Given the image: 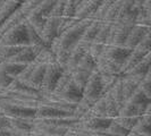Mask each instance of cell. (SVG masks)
I'll list each match as a JSON object with an SVG mask.
<instances>
[{"label":"cell","instance_id":"7","mask_svg":"<svg viewBox=\"0 0 151 136\" xmlns=\"http://www.w3.org/2000/svg\"><path fill=\"white\" fill-rule=\"evenodd\" d=\"M52 93H55L61 100L66 101L68 103H73V105H77L81 101L82 97H83V91H82V89H80L73 82V79H70L60 91L52 92Z\"/></svg>","mask_w":151,"mask_h":136},{"label":"cell","instance_id":"19","mask_svg":"<svg viewBox=\"0 0 151 136\" xmlns=\"http://www.w3.org/2000/svg\"><path fill=\"white\" fill-rule=\"evenodd\" d=\"M114 101L116 102L117 107L121 109L122 107L124 106V103L126 102L125 98H124V93H123V85H122V78L119 77V79L116 82V84L114 85L110 90L107 92Z\"/></svg>","mask_w":151,"mask_h":136},{"label":"cell","instance_id":"13","mask_svg":"<svg viewBox=\"0 0 151 136\" xmlns=\"http://www.w3.org/2000/svg\"><path fill=\"white\" fill-rule=\"evenodd\" d=\"M47 65L48 64L40 62L37 59H34L32 73H31V75L29 76V78H27V81L25 83L29 84L30 86L37 89V90L41 91V85H42V81H43V76H45V70Z\"/></svg>","mask_w":151,"mask_h":136},{"label":"cell","instance_id":"22","mask_svg":"<svg viewBox=\"0 0 151 136\" xmlns=\"http://www.w3.org/2000/svg\"><path fill=\"white\" fill-rule=\"evenodd\" d=\"M99 74H100V78H101V83H102L105 94L113 87L121 77L119 75H115V74H105V73H99Z\"/></svg>","mask_w":151,"mask_h":136},{"label":"cell","instance_id":"25","mask_svg":"<svg viewBox=\"0 0 151 136\" xmlns=\"http://www.w3.org/2000/svg\"><path fill=\"white\" fill-rule=\"evenodd\" d=\"M137 90H140L142 93H144L147 97L151 98V73H149V74L139 83Z\"/></svg>","mask_w":151,"mask_h":136},{"label":"cell","instance_id":"9","mask_svg":"<svg viewBox=\"0 0 151 136\" xmlns=\"http://www.w3.org/2000/svg\"><path fill=\"white\" fill-rule=\"evenodd\" d=\"M132 49H129L126 47H118V45H109L105 49V51L101 53L107 57L110 61L115 62L118 66H123L126 59L129 58Z\"/></svg>","mask_w":151,"mask_h":136},{"label":"cell","instance_id":"2","mask_svg":"<svg viewBox=\"0 0 151 136\" xmlns=\"http://www.w3.org/2000/svg\"><path fill=\"white\" fill-rule=\"evenodd\" d=\"M97 69V60L91 56L90 53H86L75 69L72 72V79L73 82L83 91V87L90 78L92 73Z\"/></svg>","mask_w":151,"mask_h":136},{"label":"cell","instance_id":"15","mask_svg":"<svg viewBox=\"0 0 151 136\" xmlns=\"http://www.w3.org/2000/svg\"><path fill=\"white\" fill-rule=\"evenodd\" d=\"M6 91H10V92H14V93H19V94H25V95H31V97H37V98L42 97L41 91L32 87L29 84H26L25 82H23L18 78H14Z\"/></svg>","mask_w":151,"mask_h":136},{"label":"cell","instance_id":"29","mask_svg":"<svg viewBox=\"0 0 151 136\" xmlns=\"http://www.w3.org/2000/svg\"><path fill=\"white\" fill-rule=\"evenodd\" d=\"M31 136H49V135H45V134H37V133H32Z\"/></svg>","mask_w":151,"mask_h":136},{"label":"cell","instance_id":"5","mask_svg":"<svg viewBox=\"0 0 151 136\" xmlns=\"http://www.w3.org/2000/svg\"><path fill=\"white\" fill-rule=\"evenodd\" d=\"M102 95H105V93H104L101 78H100L99 72L96 69L90 76V78L88 79L85 86L83 87V97L82 98L86 100L88 102H90L91 105H93Z\"/></svg>","mask_w":151,"mask_h":136},{"label":"cell","instance_id":"8","mask_svg":"<svg viewBox=\"0 0 151 136\" xmlns=\"http://www.w3.org/2000/svg\"><path fill=\"white\" fill-rule=\"evenodd\" d=\"M150 31H151L150 25L135 23L134 26L132 27L131 32H129L126 41H125L124 47H126V48H129V49L135 48L136 45L139 44L148 34H150Z\"/></svg>","mask_w":151,"mask_h":136},{"label":"cell","instance_id":"10","mask_svg":"<svg viewBox=\"0 0 151 136\" xmlns=\"http://www.w3.org/2000/svg\"><path fill=\"white\" fill-rule=\"evenodd\" d=\"M113 119L107 117H85L84 119L78 121V125L82 128L93 130V132H107Z\"/></svg>","mask_w":151,"mask_h":136},{"label":"cell","instance_id":"30","mask_svg":"<svg viewBox=\"0 0 151 136\" xmlns=\"http://www.w3.org/2000/svg\"><path fill=\"white\" fill-rule=\"evenodd\" d=\"M12 136H25V135L18 134V133H15V132H13V130H12Z\"/></svg>","mask_w":151,"mask_h":136},{"label":"cell","instance_id":"31","mask_svg":"<svg viewBox=\"0 0 151 136\" xmlns=\"http://www.w3.org/2000/svg\"><path fill=\"white\" fill-rule=\"evenodd\" d=\"M84 0H75V4H76V7H77V6H78V5H80V4H81V2H83Z\"/></svg>","mask_w":151,"mask_h":136},{"label":"cell","instance_id":"1","mask_svg":"<svg viewBox=\"0 0 151 136\" xmlns=\"http://www.w3.org/2000/svg\"><path fill=\"white\" fill-rule=\"evenodd\" d=\"M91 21L92 19H90V18L82 19L75 24H72V25L67 26L66 29H64L58 34V37L51 42V44L60 47L65 50L70 51L81 40L84 31L86 29V26L90 24Z\"/></svg>","mask_w":151,"mask_h":136},{"label":"cell","instance_id":"23","mask_svg":"<svg viewBox=\"0 0 151 136\" xmlns=\"http://www.w3.org/2000/svg\"><path fill=\"white\" fill-rule=\"evenodd\" d=\"M140 118L141 117H122V116H117L116 118H114V120L118 122L119 125H122L124 128L132 130L135 127L137 121L140 120Z\"/></svg>","mask_w":151,"mask_h":136},{"label":"cell","instance_id":"20","mask_svg":"<svg viewBox=\"0 0 151 136\" xmlns=\"http://www.w3.org/2000/svg\"><path fill=\"white\" fill-rule=\"evenodd\" d=\"M122 85H123V93H124V98H125V101H127L136 91H137V85L139 83L132 79V78H129V77H122Z\"/></svg>","mask_w":151,"mask_h":136},{"label":"cell","instance_id":"3","mask_svg":"<svg viewBox=\"0 0 151 136\" xmlns=\"http://www.w3.org/2000/svg\"><path fill=\"white\" fill-rule=\"evenodd\" d=\"M29 33L26 22H23L13 26L2 35L0 45H29Z\"/></svg>","mask_w":151,"mask_h":136},{"label":"cell","instance_id":"14","mask_svg":"<svg viewBox=\"0 0 151 136\" xmlns=\"http://www.w3.org/2000/svg\"><path fill=\"white\" fill-rule=\"evenodd\" d=\"M73 116L72 113L64 112L53 107L39 103L35 110V119H55V118H65Z\"/></svg>","mask_w":151,"mask_h":136},{"label":"cell","instance_id":"12","mask_svg":"<svg viewBox=\"0 0 151 136\" xmlns=\"http://www.w3.org/2000/svg\"><path fill=\"white\" fill-rule=\"evenodd\" d=\"M10 129L15 133L31 136L34 129V119L31 118H9Z\"/></svg>","mask_w":151,"mask_h":136},{"label":"cell","instance_id":"21","mask_svg":"<svg viewBox=\"0 0 151 136\" xmlns=\"http://www.w3.org/2000/svg\"><path fill=\"white\" fill-rule=\"evenodd\" d=\"M126 102H129L132 105H135V106H139V107H144L145 108V107L151 106V98L147 97L144 93H142L140 90H137Z\"/></svg>","mask_w":151,"mask_h":136},{"label":"cell","instance_id":"11","mask_svg":"<svg viewBox=\"0 0 151 136\" xmlns=\"http://www.w3.org/2000/svg\"><path fill=\"white\" fill-rule=\"evenodd\" d=\"M45 48V47H38V45H25L23 47V49L19 52L15 54L9 61H14L17 64H22V65H29L31 62H33L34 59L37 58L40 51Z\"/></svg>","mask_w":151,"mask_h":136},{"label":"cell","instance_id":"17","mask_svg":"<svg viewBox=\"0 0 151 136\" xmlns=\"http://www.w3.org/2000/svg\"><path fill=\"white\" fill-rule=\"evenodd\" d=\"M150 107H139L135 105H132L129 102H125L124 106L119 109L118 116L122 117H142L144 113L150 111Z\"/></svg>","mask_w":151,"mask_h":136},{"label":"cell","instance_id":"18","mask_svg":"<svg viewBox=\"0 0 151 136\" xmlns=\"http://www.w3.org/2000/svg\"><path fill=\"white\" fill-rule=\"evenodd\" d=\"M26 65H22V64H17V62H14V61H2L0 64V70L5 74H7L8 76L13 77V78H16L18 77V75L23 72V69L25 68Z\"/></svg>","mask_w":151,"mask_h":136},{"label":"cell","instance_id":"26","mask_svg":"<svg viewBox=\"0 0 151 136\" xmlns=\"http://www.w3.org/2000/svg\"><path fill=\"white\" fill-rule=\"evenodd\" d=\"M0 136H12V129L10 128L0 129Z\"/></svg>","mask_w":151,"mask_h":136},{"label":"cell","instance_id":"32","mask_svg":"<svg viewBox=\"0 0 151 136\" xmlns=\"http://www.w3.org/2000/svg\"><path fill=\"white\" fill-rule=\"evenodd\" d=\"M2 61H4V60H2V58H1V56H0V64H1Z\"/></svg>","mask_w":151,"mask_h":136},{"label":"cell","instance_id":"16","mask_svg":"<svg viewBox=\"0 0 151 136\" xmlns=\"http://www.w3.org/2000/svg\"><path fill=\"white\" fill-rule=\"evenodd\" d=\"M101 24H102L101 21H98V19H94V18H93L90 22V24L86 26L83 35H82V38H81V40H80L78 42H82L84 44L90 47L91 43L93 42V40L96 39L97 34H98L99 30H100V27H101Z\"/></svg>","mask_w":151,"mask_h":136},{"label":"cell","instance_id":"24","mask_svg":"<svg viewBox=\"0 0 151 136\" xmlns=\"http://www.w3.org/2000/svg\"><path fill=\"white\" fill-rule=\"evenodd\" d=\"M107 132L117 136H127V134H129L131 130L124 128L122 125H119L118 122H116L113 119L111 122H110V125H109V127H108V129H107Z\"/></svg>","mask_w":151,"mask_h":136},{"label":"cell","instance_id":"6","mask_svg":"<svg viewBox=\"0 0 151 136\" xmlns=\"http://www.w3.org/2000/svg\"><path fill=\"white\" fill-rule=\"evenodd\" d=\"M150 68H151V53H149L139 64H136L135 66L133 68H131L129 70L123 73L121 76L122 77L132 78V79L136 81L137 83H140L145 76L148 75L149 73H151Z\"/></svg>","mask_w":151,"mask_h":136},{"label":"cell","instance_id":"4","mask_svg":"<svg viewBox=\"0 0 151 136\" xmlns=\"http://www.w3.org/2000/svg\"><path fill=\"white\" fill-rule=\"evenodd\" d=\"M63 72H64V68L61 67L60 65H58L55 60L49 62L45 66V76H43V81H42V85H41V95L51 93L55 90Z\"/></svg>","mask_w":151,"mask_h":136},{"label":"cell","instance_id":"28","mask_svg":"<svg viewBox=\"0 0 151 136\" xmlns=\"http://www.w3.org/2000/svg\"><path fill=\"white\" fill-rule=\"evenodd\" d=\"M127 136H145V135H142V134H139V133H136V132H133V130H131Z\"/></svg>","mask_w":151,"mask_h":136},{"label":"cell","instance_id":"27","mask_svg":"<svg viewBox=\"0 0 151 136\" xmlns=\"http://www.w3.org/2000/svg\"><path fill=\"white\" fill-rule=\"evenodd\" d=\"M89 1H90L91 4H92L94 7L97 8V9H98V7H99V6H101V5L104 4V1H105V0H89Z\"/></svg>","mask_w":151,"mask_h":136}]
</instances>
